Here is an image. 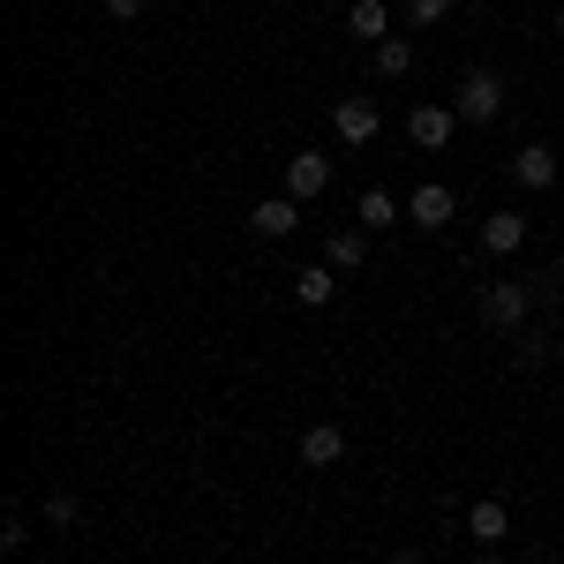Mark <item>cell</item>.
Listing matches in <instances>:
<instances>
[{
  "label": "cell",
  "mask_w": 564,
  "mask_h": 564,
  "mask_svg": "<svg viewBox=\"0 0 564 564\" xmlns=\"http://www.w3.org/2000/svg\"><path fill=\"white\" fill-rule=\"evenodd\" d=\"M347 31H354V39H369V45H384L391 39V8H384V0H347Z\"/></svg>",
  "instance_id": "4fadbf2b"
},
{
  "label": "cell",
  "mask_w": 564,
  "mask_h": 564,
  "mask_svg": "<svg viewBox=\"0 0 564 564\" xmlns=\"http://www.w3.org/2000/svg\"><path fill=\"white\" fill-rule=\"evenodd\" d=\"M512 181H520V188H550V181H557V151H550V143H520Z\"/></svg>",
  "instance_id": "8fae6325"
},
{
  "label": "cell",
  "mask_w": 564,
  "mask_h": 564,
  "mask_svg": "<svg viewBox=\"0 0 564 564\" xmlns=\"http://www.w3.org/2000/svg\"><path fill=\"white\" fill-rule=\"evenodd\" d=\"M249 234H263V241H294V234H302V204H294V196H263L257 212H249Z\"/></svg>",
  "instance_id": "5b68a950"
},
{
  "label": "cell",
  "mask_w": 564,
  "mask_h": 564,
  "mask_svg": "<svg viewBox=\"0 0 564 564\" xmlns=\"http://www.w3.org/2000/svg\"><path fill=\"white\" fill-rule=\"evenodd\" d=\"M106 15H113V23H135V15H143V0H106Z\"/></svg>",
  "instance_id": "ffe728a7"
},
{
  "label": "cell",
  "mask_w": 564,
  "mask_h": 564,
  "mask_svg": "<svg viewBox=\"0 0 564 564\" xmlns=\"http://www.w3.org/2000/svg\"><path fill=\"white\" fill-rule=\"evenodd\" d=\"M31 542V527H23V512H8V527H0V550H23Z\"/></svg>",
  "instance_id": "d6986e66"
},
{
  "label": "cell",
  "mask_w": 564,
  "mask_h": 564,
  "mask_svg": "<svg viewBox=\"0 0 564 564\" xmlns=\"http://www.w3.org/2000/svg\"><path fill=\"white\" fill-rule=\"evenodd\" d=\"M354 226H369V234H377V226H399V196H391V188H361Z\"/></svg>",
  "instance_id": "9a60e30c"
},
{
  "label": "cell",
  "mask_w": 564,
  "mask_h": 564,
  "mask_svg": "<svg viewBox=\"0 0 564 564\" xmlns=\"http://www.w3.org/2000/svg\"><path fill=\"white\" fill-rule=\"evenodd\" d=\"M324 188H332V159H324V151H294V159H286V196L308 204V196H324Z\"/></svg>",
  "instance_id": "8992f818"
},
{
  "label": "cell",
  "mask_w": 564,
  "mask_h": 564,
  "mask_svg": "<svg viewBox=\"0 0 564 564\" xmlns=\"http://www.w3.org/2000/svg\"><path fill=\"white\" fill-rule=\"evenodd\" d=\"M557 31H564V0H557Z\"/></svg>",
  "instance_id": "7402d4cb"
},
{
  "label": "cell",
  "mask_w": 564,
  "mask_h": 564,
  "mask_svg": "<svg viewBox=\"0 0 564 564\" xmlns=\"http://www.w3.org/2000/svg\"><path fill=\"white\" fill-rule=\"evenodd\" d=\"M452 212H459V196H452L444 181H422V188L406 196V226H422V234H436V226H452Z\"/></svg>",
  "instance_id": "277c9868"
},
{
  "label": "cell",
  "mask_w": 564,
  "mask_h": 564,
  "mask_svg": "<svg viewBox=\"0 0 564 564\" xmlns=\"http://www.w3.org/2000/svg\"><path fill=\"white\" fill-rule=\"evenodd\" d=\"M452 113H459V121H497V113H505V76H497V68H467Z\"/></svg>",
  "instance_id": "7a4b0ae2"
},
{
  "label": "cell",
  "mask_w": 564,
  "mask_h": 564,
  "mask_svg": "<svg viewBox=\"0 0 564 564\" xmlns=\"http://www.w3.org/2000/svg\"><path fill=\"white\" fill-rule=\"evenodd\" d=\"M467 534H475V542H505V534H512V512H505L497 497H481V505H467Z\"/></svg>",
  "instance_id": "5bb4252c"
},
{
  "label": "cell",
  "mask_w": 564,
  "mask_h": 564,
  "mask_svg": "<svg viewBox=\"0 0 564 564\" xmlns=\"http://www.w3.org/2000/svg\"><path fill=\"white\" fill-rule=\"evenodd\" d=\"M391 564H422V557H414V550H399V557H391Z\"/></svg>",
  "instance_id": "44dd1931"
},
{
  "label": "cell",
  "mask_w": 564,
  "mask_h": 564,
  "mask_svg": "<svg viewBox=\"0 0 564 564\" xmlns=\"http://www.w3.org/2000/svg\"><path fill=\"white\" fill-rule=\"evenodd\" d=\"M324 263L347 279V271H361L369 263V241H361V226H339V234H324Z\"/></svg>",
  "instance_id": "7c38bea8"
},
{
  "label": "cell",
  "mask_w": 564,
  "mask_h": 564,
  "mask_svg": "<svg viewBox=\"0 0 564 564\" xmlns=\"http://www.w3.org/2000/svg\"><path fill=\"white\" fill-rule=\"evenodd\" d=\"M527 308H534V286L527 279H489L481 286V324L489 332H527Z\"/></svg>",
  "instance_id": "6da1fadb"
},
{
  "label": "cell",
  "mask_w": 564,
  "mask_h": 564,
  "mask_svg": "<svg viewBox=\"0 0 564 564\" xmlns=\"http://www.w3.org/2000/svg\"><path fill=\"white\" fill-rule=\"evenodd\" d=\"M369 61H377V76H406V68H414V45H406V39H384Z\"/></svg>",
  "instance_id": "2e32d148"
},
{
  "label": "cell",
  "mask_w": 564,
  "mask_h": 564,
  "mask_svg": "<svg viewBox=\"0 0 564 564\" xmlns=\"http://www.w3.org/2000/svg\"><path fill=\"white\" fill-rule=\"evenodd\" d=\"M377 129H384V113H377L369 98H347V106H332V135H339L347 151H361V143H377Z\"/></svg>",
  "instance_id": "3957f363"
},
{
  "label": "cell",
  "mask_w": 564,
  "mask_h": 564,
  "mask_svg": "<svg viewBox=\"0 0 564 564\" xmlns=\"http://www.w3.org/2000/svg\"><path fill=\"white\" fill-rule=\"evenodd\" d=\"M452 121H459L452 106H414V113H406V135H414L422 151H444V143H452Z\"/></svg>",
  "instance_id": "ba28073f"
},
{
  "label": "cell",
  "mask_w": 564,
  "mask_h": 564,
  "mask_svg": "<svg viewBox=\"0 0 564 564\" xmlns=\"http://www.w3.org/2000/svg\"><path fill=\"white\" fill-rule=\"evenodd\" d=\"M444 15H452V0H406V23H414V31H430Z\"/></svg>",
  "instance_id": "e0dca14e"
},
{
  "label": "cell",
  "mask_w": 564,
  "mask_h": 564,
  "mask_svg": "<svg viewBox=\"0 0 564 564\" xmlns=\"http://www.w3.org/2000/svg\"><path fill=\"white\" fill-rule=\"evenodd\" d=\"M481 249H489V257H520L527 249V218L520 212H489L481 218Z\"/></svg>",
  "instance_id": "52a82bcc"
},
{
  "label": "cell",
  "mask_w": 564,
  "mask_h": 564,
  "mask_svg": "<svg viewBox=\"0 0 564 564\" xmlns=\"http://www.w3.org/2000/svg\"><path fill=\"white\" fill-rule=\"evenodd\" d=\"M475 564H497V557H475Z\"/></svg>",
  "instance_id": "603a6c76"
},
{
  "label": "cell",
  "mask_w": 564,
  "mask_h": 564,
  "mask_svg": "<svg viewBox=\"0 0 564 564\" xmlns=\"http://www.w3.org/2000/svg\"><path fill=\"white\" fill-rule=\"evenodd\" d=\"M339 286H347V279H339L332 263H302V271H294V302H302V308H324Z\"/></svg>",
  "instance_id": "9c48e42d"
},
{
  "label": "cell",
  "mask_w": 564,
  "mask_h": 564,
  "mask_svg": "<svg viewBox=\"0 0 564 564\" xmlns=\"http://www.w3.org/2000/svg\"><path fill=\"white\" fill-rule=\"evenodd\" d=\"M45 527H76V497H68V489L45 497Z\"/></svg>",
  "instance_id": "ac0fdd59"
},
{
  "label": "cell",
  "mask_w": 564,
  "mask_h": 564,
  "mask_svg": "<svg viewBox=\"0 0 564 564\" xmlns=\"http://www.w3.org/2000/svg\"><path fill=\"white\" fill-rule=\"evenodd\" d=\"M339 459H347V430L339 422H316L302 436V467H339Z\"/></svg>",
  "instance_id": "30bf717a"
},
{
  "label": "cell",
  "mask_w": 564,
  "mask_h": 564,
  "mask_svg": "<svg viewBox=\"0 0 564 564\" xmlns=\"http://www.w3.org/2000/svg\"><path fill=\"white\" fill-rule=\"evenodd\" d=\"M557 143H564V135H557Z\"/></svg>",
  "instance_id": "cb8c5ba5"
}]
</instances>
